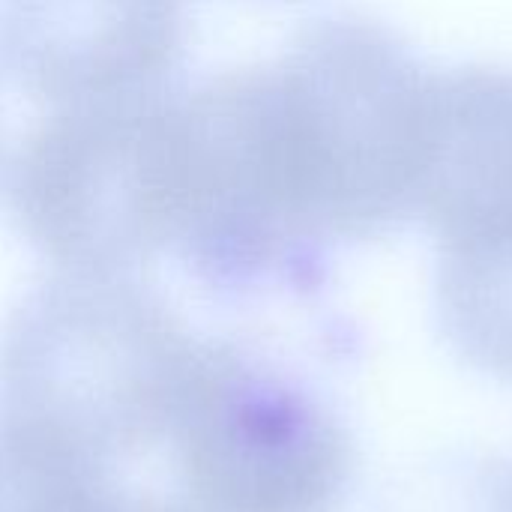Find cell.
I'll return each mask as SVG.
<instances>
[{
  "instance_id": "obj_5",
  "label": "cell",
  "mask_w": 512,
  "mask_h": 512,
  "mask_svg": "<svg viewBox=\"0 0 512 512\" xmlns=\"http://www.w3.org/2000/svg\"><path fill=\"white\" fill-rule=\"evenodd\" d=\"M189 33V0H0L3 66L54 111L174 87Z\"/></svg>"
},
{
  "instance_id": "obj_7",
  "label": "cell",
  "mask_w": 512,
  "mask_h": 512,
  "mask_svg": "<svg viewBox=\"0 0 512 512\" xmlns=\"http://www.w3.org/2000/svg\"><path fill=\"white\" fill-rule=\"evenodd\" d=\"M435 309L474 369L512 381V216L438 243Z\"/></svg>"
},
{
  "instance_id": "obj_3",
  "label": "cell",
  "mask_w": 512,
  "mask_h": 512,
  "mask_svg": "<svg viewBox=\"0 0 512 512\" xmlns=\"http://www.w3.org/2000/svg\"><path fill=\"white\" fill-rule=\"evenodd\" d=\"M174 93L63 108L21 141L12 213L57 270L141 276L171 255L180 216Z\"/></svg>"
},
{
  "instance_id": "obj_1",
  "label": "cell",
  "mask_w": 512,
  "mask_h": 512,
  "mask_svg": "<svg viewBox=\"0 0 512 512\" xmlns=\"http://www.w3.org/2000/svg\"><path fill=\"white\" fill-rule=\"evenodd\" d=\"M432 69L384 21L333 12L261 63V126L273 180L327 252L417 216Z\"/></svg>"
},
{
  "instance_id": "obj_10",
  "label": "cell",
  "mask_w": 512,
  "mask_h": 512,
  "mask_svg": "<svg viewBox=\"0 0 512 512\" xmlns=\"http://www.w3.org/2000/svg\"><path fill=\"white\" fill-rule=\"evenodd\" d=\"M237 3H249V6H294V3H306V0H237Z\"/></svg>"
},
{
  "instance_id": "obj_2",
  "label": "cell",
  "mask_w": 512,
  "mask_h": 512,
  "mask_svg": "<svg viewBox=\"0 0 512 512\" xmlns=\"http://www.w3.org/2000/svg\"><path fill=\"white\" fill-rule=\"evenodd\" d=\"M201 351L141 276L60 270L0 330V420L117 468L171 438Z\"/></svg>"
},
{
  "instance_id": "obj_8",
  "label": "cell",
  "mask_w": 512,
  "mask_h": 512,
  "mask_svg": "<svg viewBox=\"0 0 512 512\" xmlns=\"http://www.w3.org/2000/svg\"><path fill=\"white\" fill-rule=\"evenodd\" d=\"M0 512H189L183 504L123 489L114 468L0 420Z\"/></svg>"
},
{
  "instance_id": "obj_4",
  "label": "cell",
  "mask_w": 512,
  "mask_h": 512,
  "mask_svg": "<svg viewBox=\"0 0 512 512\" xmlns=\"http://www.w3.org/2000/svg\"><path fill=\"white\" fill-rule=\"evenodd\" d=\"M168 441L189 512H336L357 471L339 411L246 339H204Z\"/></svg>"
},
{
  "instance_id": "obj_6",
  "label": "cell",
  "mask_w": 512,
  "mask_h": 512,
  "mask_svg": "<svg viewBox=\"0 0 512 512\" xmlns=\"http://www.w3.org/2000/svg\"><path fill=\"white\" fill-rule=\"evenodd\" d=\"M417 216L438 243L512 216V69L432 72Z\"/></svg>"
},
{
  "instance_id": "obj_9",
  "label": "cell",
  "mask_w": 512,
  "mask_h": 512,
  "mask_svg": "<svg viewBox=\"0 0 512 512\" xmlns=\"http://www.w3.org/2000/svg\"><path fill=\"white\" fill-rule=\"evenodd\" d=\"M375 512H512V462L444 453L393 480Z\"/></svg>"
}]
</instances>
